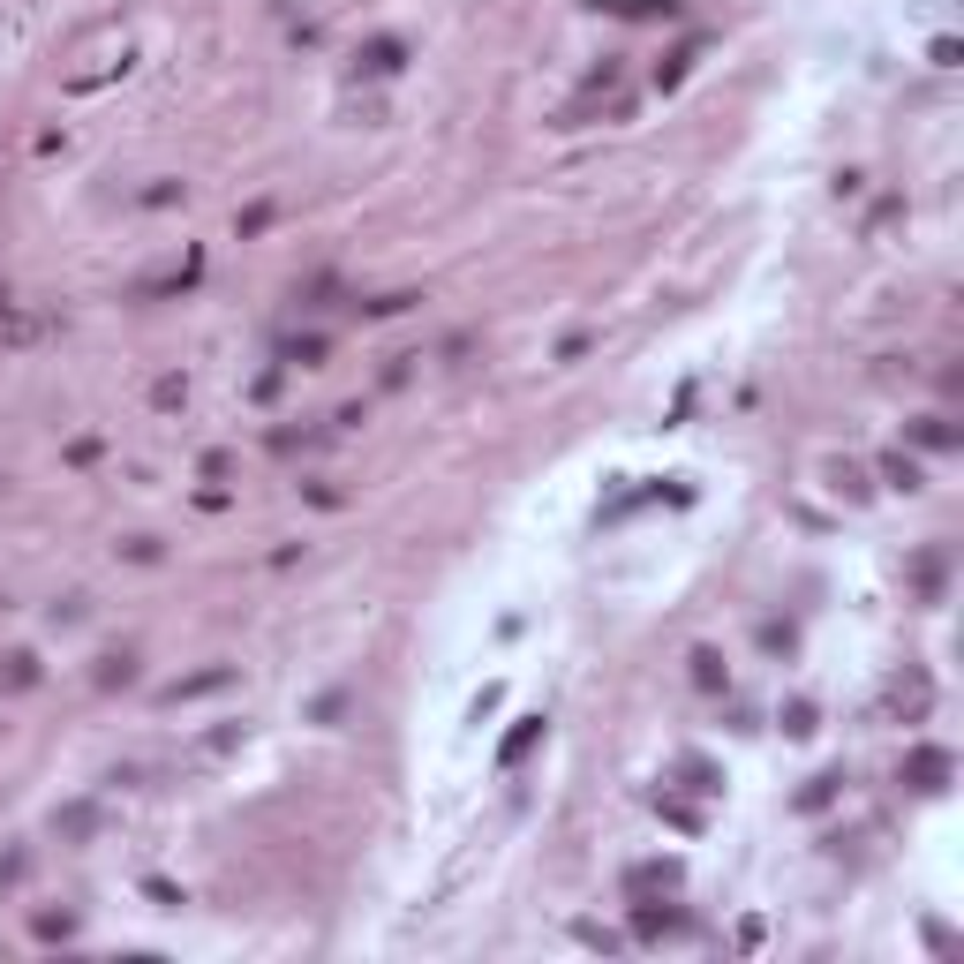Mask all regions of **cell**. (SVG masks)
Segmentation results:
<instances>
[{"mask_svg":"<svg viewBox=\"0 0 964 964\" xmlns=\"http://www.w3.org/2000/svg\"><path fill=\"white\" fill-rule=\"evenodd\" d=\"M904 784H912V791H941V784H950V754H941V746L904 754Z\"/></svg>","mask_w":964,"mask_h":964,"instance_id":"obj_1","label":"cell"},{"mask_svg":"<svg viewBox=\"0 0 964 964\" xmlns=\"http://www.w3.org/2000/svg\"><path fill=\"white\" fill-rule=\"evenodd\" d=\"M685 919L678 912H656V904H640V934H678Z\"/></svg>","mask_w":964,"mask_h":964,"instance_id":"obj_2","label":"cell"},{"mask_svg":"<svg viewBox=\"0 0 964 964\" xmlns=\"http://www.w3.org/2000/svg\"><path fill=\"white\" fill-rule=\"evenodd\" d=\"M535 731H543V716H528V723H520V731H512V739H505V768H512V761H520V754H528V746H535Z\"/></svg>","mask_w":964,"mask_h":964,"instance_id":"obj_3","label":"cell"},{"mask_svg":"<svg viewBox=\"0 0 964 964\" xmlns=\"http://www.w3.org/2000/svg\"><path fill=\"white\" fill-rule=\"evenodd\" d=\"M362 69H377V76H384V69H399V46H392V38H377V46H370V60H362Z\"/></svg>","mask_w":964,"mask_h":964,"instance_id":"obj_4","label":"cell"}]
</instances>
